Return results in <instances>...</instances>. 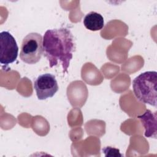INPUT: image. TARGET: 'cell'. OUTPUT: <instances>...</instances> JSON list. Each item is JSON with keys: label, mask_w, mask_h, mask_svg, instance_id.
<instances>
[{"label": "cell", "mask_w": 157, "mask_h": 157, "mask_svg": "<svg viewBox=\"0 0 157 157\" xmlns=\"http://www.w3.org/2000/svg\"><path fill=\"white\" fill-rule=\"evenodd\" d=\"M34 88L39 100H45L53 97L59 87L56 77L49 73L40 75L34 82Z\"/></svg>", "instance_id": "5"}, {"label": "cell", "mask_w": 157, "mask_h": 157, "mask_svg": "<svg viewBox=\"0 0 157 157\" xmlns=\"http://www.w3.org/2000/svg\"><path fill=\"white\" fill-rule=\"evenodd\" d=\"M83 23L85 27L91 31H99L104 26L103 17L94 11L89 12L85 16Z\"/></svg>", "instance_id": "7"}, {"label": "cell", "mask_w": 157, "mask_h": 157, "mask_svg": "<svg viewBox=\"0 0 157 157\" xmlns=\"http://www.w3.org/2000/svg\"><path fill=\"white\" fill-rule=\"evenodd\" d=\"M145 128L144 135L147 137L156 139V112L153 113L150 110H147L144 114L137 117Z\"/></svg>", "instance_id": "6"}, {"label": "cell", "mask_w": 157, "mask_h": 157, "mask_svg": "<svg viewBox=\"0 0 157 157\" xmlns=\"http://www.w3.org/2000/svg\"><path fill=\"white\" fill-rule=\"evenodd\" d=\"M43 38L37 33H31L23 39L20 53V59L25 63L34 64L40 59L43 54Z\"/></svg>", "instance_id": "3"}, {"label": "cell", "mask_w": 157, "mask_h": 157, "mask_svg": "<svg viewBox=\"0 0 157 157\" xmlns=\"http://www.w3.org/2000/svg\"><path fill=\"white\" fill-rule=\"evenodd\" d=\"M0 63L8 65L13 63L17 58L18 47L16 40L9 31L0 33Z\"/></svg>", "instance_id": "4"}, {"label": "cell", "mask_w": 157, "mask_h": 157, "mask_svg": "<svg viewBox=\"0 0 157 157\" xmlns=\"http://www.w3.org/2000/svg\"><path fill=\"white\" fill-rule=\"evenodd\" d=\"M132 88L136 98L144 104L156 107L157 72L146 71L132 81Z\"/></svg>", "instance_id": "2"}, {"label": "cell", "mask_w": 157, "mask_h": 157, "mask_svg": "<svg viewBox=\"0 0 157 157\" xmlns=\"http://www.w3.org/2000/svg\"><path fill=\"white\" fill-rule=\"evenodd\" d=\"M102 152H104L105 156H122L118 149L109 146L102 148Z\"/></svg>", "instance_id": "8"}, {"label": "cell", "mask_w": 157, "mask_h": 157, "mask_svg": "<svg viewBox=\"0 0 157 157\" xmlns=\"http://www.w3.org/2000/svg\"><path fill=\"white\" fill-rule=\"evenodd\" d=\"M43 55L50 67L61 64L63 73L67 72L70 61L75 49L74 36L66 28L50 29L43 37Z\"/></svg>", "instance_id": "1"}]
</instances>
